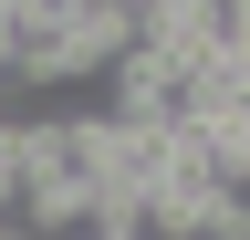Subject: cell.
<instances>
[{
    "label": "cell",
    "instance_id": "cell-1",
    "mask_svg": "<svg viewBox=\"0 0 250 240\" xmlns=\"http://www.w3.org/2000/svg\"><path fill=\"white\" fill-rule=\"evenodd\" d=\"M62 167H73V115H11L0 126V209H21Z\"/></svg>",
    "mask_w": 250,
    "mask_h": 240
},
{
    "label": "cell",
    "instance_id": "cell-2",
    "mask_svg": "<svg viewBox=\"0 0 250 240\" xmlns=\"http://www.w3.org/2000/svg\"><path fill=\"white\" fill-rule=\"evenodd\" d=\"M0 240H42V230H31V219H11V230H0Z\"/></svg>",
    "mask_w": 250,
    "mask_h": 240
},
{
    "label": "cell",
    "instance_id": "cell-3",
    "mask_svg": "<svg viewBox=\"0 0 250 240\" xmlns=\"http://www.w3.org/2000/svg\"><path fill=\"white\" fill-rule=\"evenodd\" d=\"M104 240H125V230H104Z\"/></svg>",
    "mask_w": 250,
    "mask_h": 240
}]
</instances>
